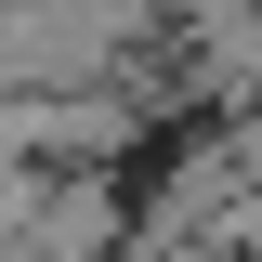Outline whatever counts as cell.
<instances>
[{
  "instance_id": "cell-1",
  "label": "cell",
  "mask_w": 262,
  "mask_h": 262,
  "mask_svg": "<svg viewBox=\"0 0 262 262\" xmlns=\"http://www.w3.org/2000/svg\"><path fill=\"white\" fill-rule=\"evenodd\" d=\"M13 236H27L39 262H105V249L131 236V210H118L105 184H66V196H27V223H13Z\"/></svg>"
}]
</instances>
